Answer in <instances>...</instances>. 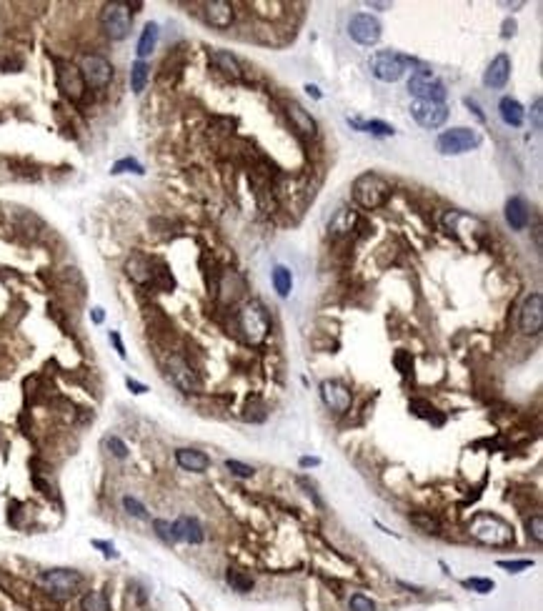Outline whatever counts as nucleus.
Wrapping results in <instances>:
<instances>
[{
    "label": "nucleus",
    "instance_id": "41",
    "mask_svg": "<svg viewBox=\"0 0 543 611\" xmlns=\"http://www.w3.org/2000/svg\"><path fill=\"white\" fill-rule=\"evenodd\" d=\"M348 604H351V611H376L373 599H368L366 594H353Z\"/></svg>",
    "mask_w": 543,
    "mask_h": 611
},
{
    "label": "nucleus",
    "instance_id": "13",
    "mask_svg": "<svg viewBox=\"0 0 543 611\" xmlns=\"http://www.w3.org/2000/svg\"><path fill=\"white\" fill-rule=\"evenodd\" d=\"M348 33H351L355 43L376 45L381 40V23H378V18H373L368 13H358L348 23Z\"/></svg>",
    "mask_w": 543,
    "mask_h": 611
},
{
    "label": "nucleus",
    "instance_id": "29",
    "mask_svg": "<svg viewBox=\"0 0 543 611\" xmlns=\"http://www.w3.org/2000/svg\"><path fill=\"white\" fill-rule=\"evenodd\" d=\"M80 609L83 611H110V601L103 591L93 589V591H88V594H83V599H80Z\"/></svg>",
    "mask_w": 543,
    "mask_h": 611
},
{
    "label": "nucleus",
    "instance_id": "32",
    "mask_svg": "<svg viewBox=\"0 0 543 611\" xmlns=\"http://www.w3.org/2000/svg\"><path fill=\"white\" fill-rule=\"evenodd\" d=\"M148 75H151V68L145 60H136L131 68V88L133 93H143L145 90V83H148Z\"/></svg>",
    "mask_w": 543,
    "mask_h": 611
},
{
    "label": "nucleus",
    "instance_id": "17",
    "mask_svg": "<svg viewBox=\"0 0 543 611\" xmlns=\"http://www.w3.org/2000/svg\"><path fill=\"white\" fill-rule=\"evenodd\" d=\"M286 113H288V121L293 123V128H296L301 136H305V138H313V136L318 133V125H316L313 116L303 108V105H298V103H288Z\"/></svg>",
    "mask_w": 543,
    "mask_h": 611
},
{
    "label": "nucleus",
    "instance_id": "38",
    "mask_svg": "<svg viewBox=\"0 0 543 611\" xmlns=\"http://www.w3.org/2000/svg\"><path fill=\"white\" fill-rule=\"evenodd\" d=\"M123 509L128 511L133 519H148V509L138 501L136 496H123Z\"/></svg>",
    "mask_w": 543,
    "mask_h": 611
},
{
    "label": "nucleus",
    "instance_id": "37",
    "mask_svg": "<svg viewBox=\"0 0 543 611\" xmlns=\"http://www.w3.org/2000/svg\"><path fill=\"white\" fill-rule=\"evenodd\" d=\"M103 444H105V449H108V451L113 453V456L121 458V461H123V458H128V446H125L123 438H118V436H105V441H103Z\"/></svg>",
    "mask_w": 543,
    "mask_h": 611
},
{
    "label": "nucleus",
    "instance_id": "49",
    "mask_svg": "<svg viewBox=\"0 0 543 611\" xmlns=\"http://www.w3.org/2000/svg\"><path fill=\"white\" fill-rule=\"evenodd\" d=\"M516 33V23L514 21H506L503 23V38H511Z\"/></svg>",
    "mask_w": 543,
    "mask_h": 611
},
{
    "label": "nucleus",
    "instance_id": "26",
    "mask_svg": "<svg viewBox=\"0 0 543 611\" xmlns=\"http://www.w3.org/2000/svg\"><path fill=\"white\" fill-rule=\"evenodd\" d=\"M355 221H358V216H355V211H348V208H340L338 213L333 216V221H331V236H346V233L353 231L355 226Z\"/></svg>",
    "mask_w": 543,
    "mask_h": 611
},
{
    "label": "nucleus",
    "instance_id": "30",
    "mask_svg": "<svg viewBox=\"0 0 543 611\" xmlns=\"http://www.w3.org/2000/svg\"><path fill=\"white\" fill-rule=\"evenodd\" d=\"M408 408H411L416 416H420V419H428V421H433L435 426H441V423L446 421V416L438 414V408H433L431 403H428V401L416 399V401H411V403H408Z\"/></svg>",
    "mask_w": 543,
    "mask_h": 611
},
{
    "label": "nucleus",
    "instance_id": "35",
    "mask_svg": "<svg viewBox=\"0 0 543 611\" xmlns=\"http://www.w3.org/2000/svg\"><path fill=\"white\" fill-rule=\"evenodd\" d=\"M225 469H228L233 476H238V479H251V476L255 473L253 466L243 464V461H236V458H228V461H225Z\"/></svg>",
    "mask_w": 543,
    "mask_h": 611
},
{
    "label": "nucleus",
    "instance_id": "45",
    "mask_svg": "<svg viewBox=\"0 0 543 611\" xmlns=\"http://www.w3.org/2000/svg\"><path fill=\"white\" fill-rule=\"evenodd\" d=\"M541 108H543V101L541 98H536V103H533V110H531V116H533V128L536 131H541Z\"/></svg>",
    "mask_w": 543,
    "mask_h": 611
},
{
    "label": "nucleus",
    "instance_id": "42",
    "mask_svg": "<svg viewBox=\"0 0 543 611\" xmlns=\"http://www.w3.org/2000/svg\"><path fill=\"white\" fill-rule=\"evenodd\" d=\"M529 536L536 541V544H541L543 541V519L541 514H533V516L529 519Z\"/></svg>",
    "mask_w": 543,
    "mask_h": 611
},
{
    "label": "nucleus",
    "instance_id": "27",
    "mask_svg": "<svg viewBox=\"0 0 543 611\" xmlns=\"http://www.w3.org/2000/svg\"><path fill=\"white\" fill-rule=\"evenodd\" d=\"M273 288L278 291V296L281 299H288L290 291H293V273H290V269H286V266H275L273 269Z\"/></svg>",
    "mask_w": 543,
    "mask_h": 611
},
{
    "label": "nucleus",
    "instance_id": "11",
    "mask_svg": "<svg viewBox=\"0 0 543 611\" xmlns=\"http://www.w3.org/2000/svg\"><path fill=\"white\" fill-rule=\"evenodd\" d=\"M168 379H171V384H173L175 388L183 391V393H198V391H201V379H198V373L178 356L168 358Z\"/></svg>",
    "mask_w": 543,
    "mask_h": 611
},
{
    "label": "nucleus",
    "instance_id": "7",
    "mask_svg": "<svg viewBox=\"0 0 543 611\" xmlns=\"http://www.w3.org/2000/svg\"><path fill=\"white\" fill-rule=\"evenodd\" d=\"M408 90L411 95H416V101H428V103H443L446 101V86L443 80L435 78L428 68H418L413 71L411 80H408Z\"/></svg>",
    "mask_w": 543,
    "mask_h": 611
},
{
    "label": "nucleus",
    "instance_id": "44",
    "mask_svg": "<svg viewBox=\"0 0 543 611\" xmlns=\"http://www.w3.org/2000/svg\"><path fill=\"white\" fill-rule=\"evenodd\" d=\"M93 546H95V549H101V551H103V556H105V559H118L116 546L110 544V541H101V538H95V541H93Z\"/></svg>",
    "mask_w": 543,
    "mask_h": 611
},
{
    "label": "nucleus",
    "instance_id": "46",
    "mask_svg": "<svg viewBox=\"0 0 543 611\" xmlns=\"http://www.w3.org/2000/svg\"><path fill=\"white\" fill-rule=\"evenodd\" d=\"M110 343H113V346H116L118 356H121V358H125V346H123V341H121V336H118V331H110Z\"/></svg>",
    "mask_w": 543,
    "mask_h": 611
},
{
    "label": "nucleus",
    "instance_id": "16",
    "mask_svg": "<svg viewBox=\"0 0 543 611\" xmlns=\"http://www.w3.org/2000/svg\"><path fill=\"white\" fill-rule=\"evenodd\" d=\"M511 78V58H508L506 53H501L496 58L491 60V66L485 68V75H483V83L488 88H503Z\"/></svg>",
    "mask_w": 543,
    "mask_h": 611
},
{
    "label": "nucleus",
    "instance_id": "3",
    "mask_svg": "<svg viewBox=\"0 0 543 611\" xmlns=\"http://www.w3.org/2000/svg\"><path fill=\"white\" fill-rule=\"evenodd\" d=\"M38 584L43 586L51 597L55 599H71L86 586V576L75 569H48L38 576Z\"/></svg>",
    "mask_w": 543,
    "mask_h": 611
},
{
    "label": "nucleus",
    "instance_id": "48",
    "mask_svg": "<svg viewBox=\"0 0 543 611\" xmlns=\"http://www.w3.org/2000/svg\"><path fill=\"white\" fill-rule=\"evenodd\" d=\"M90 319H93V323H103V321H105V311H103V308H93V311H90Z\"/></svg>",
    "mask_w": 543,
    "mask_h": 611
},
{
    "label": "nucleus",
    "instance_id": "6",
    "mask_svg": "<svg viewBox=\"0 0 543 611\" xmlns=\"http://www.w3.org/2000/svg\"><path fill=\"white\" fill-rule=\"evenodd\" d=\"M238 323H240L243 336H246L251 343H261L270 331L268 313H266V308H263L258 301H251V303L238 313Z\"/></svg>",
    "mask_w": 543,
    "mask_h": 611
},
{
    "label": "nucleus",
    "instance_id": "5",
    "mask_svg": "<svg viewBox=\"0 0 543 611\" xmlns=\"http://www.w3.org/2000/svg\"><path fill=\"white\" fill-rule=\"evenodd\" d=\"M411 66V60L406 55H401V53H393V51H381L376 53L373 58H370L368 68L373 78L383 80V83H396L406 75V68Z\"/></svg>",
    "mask_w": 543,
    "mask_h": 611
},
{
    "label": "nucleus",
    "instance_id": "24",
    "mask_svg": "<svg viewBox=\"0 0 543 611\" xmlns=\"http://www.w3.org/2000/svg\"><path fill=\"white\" fill-rule=\"evenodd\" d=\"M125 273H128L136 284H148V281L153 278L151 263H148V258H143V255H133L131 261L125 263Z\"/></svg>",
    "mask_w": 543,
    "mask_h": 611
},
{
    "label": "nucleus",
    "instance_id": "34",
    "mask_svg": "<svg viewBox=\"0 0 543 611\" xmlns=\"http://www.w3.org/2000/svg\"><path fill=\"white\" fill-rule=\"evenodd\" d=\"M411 521L416 526H418L423 534H438L441 532V526H438V521H435L433 516H426V514H413Z\"/></svg>",
    "mask_w": 543,
    "mask_h": 611
},
{
    "label": "nucleus",
    "instance_id": "22",
    "mask_svg": "<svg viewBox=\"0 0 543 611\" xmlns=\"http://www.w3.org/2000/svg\"><path fill=\"white\" fill-rule=\"evenodd\" d=\"M498 113H501V118H503V123L514 125V128H521L523 121H526V110H523V105L516 101V98H511V95L501 98Z\"/></svg>",
    "mask_w": 543,
    "mask_h": 611
},
{
    "label": "nucleus",
    "instance_id": "2",
    "mask_svg": "<svg viewBox=\"0 0 543 611\" xmlns=\"http://www.w3.org/2000/svg\"><path fill=\"white\" fill-rule=\"evenodd\" d=\"M391 198V183L378 173H363L353 181V201L366 211H376Z\"/></svg>",
    "mask_w": 543,
    "mask_h": 611
},
{
    "label": "nucleus",
    "instance_id": "12",
    "mask_svg": "<svg viewBox=\"0 0 543 611\" xmlns=\"http://www.w3.org/2000/svg\"><path fill=\"white\" fill-rule=\"evenodd\" d=\"M518 326L526 336H538L543 328V296L541 293H531L529 299L523 301L521 313H518Z\"/></svg>",
    "mask_w": 543,
    "mask_h": 611
},
{
    "label": "nucleus",
    "instance_id": "21",
    "mask_svg": "<svg viewBox=\"0 0 543 611\" xmlns=\"http://www.w3.org/2000/svg\"><path fill=\"white\" fill-rule=\"evenodd\" d=\"M58 80H60L63 93L71 95L73 101H78L80 95H83V78H80L78 68H73V66H68V63H63L60 71H58Z\"/></svg>",
    "mask_w": 543,
    "mask_h": 611
},
{
    "label": "nucleus",
    "instance_id": "43",
    "mask_svg": "<svg viewBox=\"0 0 543 611\" xmlns=\"http://www.w3.org/2000/svg\"><path fill=\"white\" fill-rule=\"evenodd\" d=\"M501 569H506L508 574H521L523 569H531L533 566V561L531 559H521V561H498Z\"/></svg>",
    "mask_w": 543,
    "mask_h": 611
},
{
    "label": "nucleus",
    "instance_id": "28",
    "mask_svg": "<svg viewBox=\"0 0 543 611\" xmlns=\"http://www.w3.org/2000/svg\"><path fill=\"white\" fill-rule=\"evenodd\" d=\"M348 123L358 128L361 133H373V136H393V125L383 123V121H355V118H348Z\"/></svg>",
    "mask_w": 543,
    "mask_h": 611
},
{
    "label": "nucleus",
    "instance_id": "10",
    "mask_svg": "<svg viewBox=\"0 0 543 611\" xmlns=\"http://www.w3.org/2000/svg\"><path fill=\"white\" fill-rule=\"evenodd\" d=\"M411 116L416 118V123L423 128H441L449 121V105L446 103H428V101H416L411 103Z\"/></svg>",
    "mask_w": 543,
    "mask_h": 611
},
{
    "label": "nucleus",
    "instance_id": "51",
    "mask_svg": "<svg viewBox=\"0 0 543 611\" xmlns=\"http://www.w3.org/2000/svg\"><path fill=\"white\" fill-rule=\"evenodd\" d=\"M305 90H308V95H313V98H318V101H320V98H323V95H320V90H318V88H316V86H305Z\"/></svg>",
    "mask_w": 543,
    "mask_h": 611
},
{
    "label": "nucleus",
    "instance_id": "14",
    "mask_svg": "<svg viewBox=\"0 0 543 611\" xmlns=\"http://www.w3.org/2000/svg\"><path fill=\"white\" fill-rule=\"evenodd\" d=\"M320 399H323V403H326L331 411H336V414H346L348 408H351L353 396H351V391H348L340 381H323V384H320Z\"/></svg>",
    "mask_w": 543,
    "mask_h": 611
},
{
    "label": "nucleus",
    "instance_id": "9",
    "mask_svg": "<svg viewBox=\"0 0 543 611\" xmlns=\"http://www.w3.org/2000/svg\"><path fill=\"white\" fill-rule=\"evenodd\" d=\"M78 71H80L83 83L95 88V90L105 88L110 80H113V66H110V60L103 58V55H95V53H88V55L80 58Z\"/></svg>",
    "mask_w": 543,
    "mask_h": 611
},
{
    "label": "nucleus",
    "instance_id": "40",
    "mask_svg": "<svg viewBox=\"0 0 543 611\" xmlns=\"http://www.w3.org/2000/svg\"><path fill=\"white\" fill-rule=\"evenodd\" d=\"M153 529H155V536H158L160 541H166V544H175L173 529H171V521H163V519H155V521H153Z\"/></svg>",
    "mask_w": 543,
    "mask_h": 611
},
{
    "label": "nucleus",
    "instance_id": "31",
    "mask_svg": "<svg viewBox=\"0 0 543 611\" xmlns=\"http://www.w3.org/2000/svg\"><path fill=\"white\" fill-rule=\"evenodd\" d=\"M225 582H228V586L233 591H238V594H248V591L253 589V579L248 574H243V571H238V569H228L225 571Z\"/></svg>",
    "mask_w": 543,
    "mask_h": 611
},
{
    "label": "nucleus",
    "instance_id": "20",
    "mask_svg": "<svg viewBox=\"0 0 543 611\" xmlns=\"http://www.w3.org/2000/svg\"><path fill=\"white\" fill-rule=\"evenodd\" d=\"M175 461H178L181 469L193 473H203L210 466V458L203 451H198V449H178L175 451Z\"/></svg>",
    "mask_w": 543,
    "mask_h": 611
},
{
    "label": "nucleus",
    "instance_id": "19",
    "mask_svg": "<svg viewBox=\"0 0 543 611\" xmlns=\"http://www.w3.org/2000/svg\"><path fill=\"white\" fill-rule=\"evenodd\" d=\"M205 21L213 28H228L233 23V5L225 0H210L205 3Z\"/></svg>",
    "mask_w": 543,
    "mask_h": 611
},
{
    "label": "nucleus",
    "instance_id": "47",
    "mask_svg": "<svg viewBox=\"0 0 543 611\" xmlns=\"http://www.w3.org/2000/svg\"><path fill=\"white\" fill-rule=\"evenodd\" d=\"M125 386H128V388H131L133 393H145V391H148V386H145V384H138V381H136V379H131V376L125 379Z\"/></svg>",
    "mask_w": 543,
    "mask_h": 611
},
{
    "label": "nucleus",
    "instance_id": "36",
    "mask_svg": "<svg viewBox=\"0 0 543 611\" xmlns=\"http://www.w3.org/2000/svg\"><path fill=\"white\" fill-rule=\"evenodd\" d=\"M393 364H396V369L401 371V376H408V373H413V356H411V351H396V356H393Z\"/></svg>",
    "mask_w": 543,
    "mask_h": 611
},
{
    "label": "nucleus",
    "instance_id": "1",
    "mask_svg": "<svg viewBox=\"0 0 543 611\" xmlns=\"http://www.w3.org/2000/svg\"><path fill=\"white\" fill-rule=\"evenodd\" d=\"M468 534L485 546L514 544V526L508 524V521H503L501 516H496V514H488V511H481V514H476L471 519Z\"/></svg>",
    "mask_w": 543,
    "mask_h": 611
},
{
    "label": "nucleus",
    "instance_id": "15",
    "mask_svg": "<svg viewBox=\"0 0 543 611\" xmlns=\"http://www.w3.org/2000/svg\"><path fill=\"white\" fill-rule=\"evenodd\" d=\"M171 529H173L175 541H186V544H203V541H205L203 526H201V521L193 519V516L175 519L173 524H171Z\"/></svg>",
    "mask_w": 543,
    "mask_h": 611
},
{
    "label": "nucleus",
    "instance_id": "39",
    "mask_svg": "<svg viewBox=\"0 0 543 611\" xmlns=\"http://www.w3.org/2000/svg\"><path fill=\"white\" fill-rule=\"evenodd\" d=\"M464 586H468V589L476 591V594H491V591L496 589V584H493L491 579H478V576H471V579H466Z\"/></svg>",
    "mask_w": 543,
    "mask_h": 611
},
{
    "label": "nucleus",
    "instance_id": "50",
    "mask_svg": "<svg viewBox=\"0 0 543 611\" xmlns=\"http://www.w3.org/2000/svg\"><path fill=\"white\" fill-rule=\"evenodd\" d=\"M318 464H320V458H316V456H303V458H301V466H303V469H305V466H318Z\"/></svg>",
    "mask_w": 543,
    "mask_h": 611
},
{
    "label": "nucleus",
    "instance_id": "4",
    "mask_svg": "<svg viewBox=\"0 0 543 611\" xmlns=\"http://www.w3.org/2000/svg\"><path fill=\"white\" fill-rule=\"evenodd\" d=\"M131 23H133V10L128 3H105L101 10V25L103 33L110 38V40H123L131 33Z\"/></svg>",
    "mask_w": 543,
    "mask_h": 611
},
{
    "label": "nucleus",
    "instance_id": "33",
    "mask_svg": "<svg viewBox=\"0 0 543 611\" xmlns=\"http://www.w3.org/2000/svg\"><path fill=\"white\" fill-rule=\"evenodd\" d=\"M110 173L118 175V173H136V175H143L145 173V168L138 163L136 158H123V160H118V163H113V168H110Z\"/></svg>",
    "mask_w": 543,
    "mask_h": 611
},
{
    "label": "nucleus",
    "instance_id": "18",
    "mask_svg": "<svg viewBox=\"0 0 543 611\" xmlns=\"http://www.w3.org/2000/svg\"><path fill=\"white\" fill-rule=\"evenodd\" d=\"M506 221L514 231H526V228H529L531 211H529V203H526L521 196H514L506 203Z\"/></svg>",
    "mask_w": 543,
    "mask_h": 611
},
{
    "label": "nucleus",
    "instance_id": "23",
    "mask_svg": "<svg viewBox=\"0 0 543 611\" xmlns=\"http://www.w3.org/2000/svg\"><path fill=\"white\" fill-rule=\"evenodd\" d=\"M155 43H158V23H145V28L143 33H140V38H138V60H143L148 58L153 51H155Z\"/></svg>",
    "mask_w": 543,
    "mask_h": 611
},
{
    "label": "nucleus",
    "instance_id": "8",
    "mask_svg": "<svg viewBox=\"0 0 543 611\" xmlns=\"http://www.w3.org/2000/svg\"><path fill=\"white\" fill-rule=\"evenodd\" d=\"M435 146L443 155H461L481 146V133H476L473 128H451L438 136Z\"/></svg>",
    "mask_w": 543,
    "mask_h": 611
},
{
    "label": "nucleus",
    "instance_id": "25",
    "mask_svg": "<svg viewBox=\"0 0 543 611\" xmlns=\"http://www.w3.org/2000/svg\"><path fill=\"white\" fill-rule=\"evenodd\" d=\"M210 63H213V66H216L220 73L231 75V78H238V75H240L238 60L233 58L228 51H213V53H210Z\"/></svg>",
    "mask_w": 543,
    "mask_h": 611
}]
</instances>
